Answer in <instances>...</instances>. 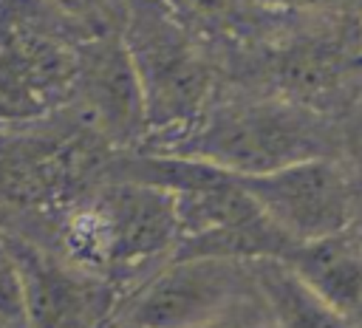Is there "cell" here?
Segmentation results:
<instances>
[{
	"label": "cell",
	"instance_id": "9",
	"mask_svg": "<svg viewBox=\"0 0 362 328\" xmlns=\"http://www.w3.org/2000/svg\"><path fill=\"white\" fill-rule=\"evenodd\" d=\"M198 328H274V320L257 291V286L252 291H246L243 297H238L229 308H223L218 317L206 320Z\"/></svg>",
	"mask_w": 362,
	"mask_h": 328
},
{
	"label": "cell",
	"instance_id": "3",
	"mask_svg": "<svg viewBox=\"0 0 362 328\" xmlns=\"http://www.w3.org/2000/svg\"><path fill=\"white\" fill-rule=\"evenodd\" d=\"M255 288L252 260L173 254L119 303L122 328H198Z\"/></svg>",
	"mask_w": 362,
	"mask_h": 328
},
{
	"label": "cell",
	"instance_id": "12",
	"mask_svg": "<svg viewBox=\"0 0 362 328\" xmlns=\"http://www.w3.org/2000/svg\"><path fill=\"white\" fill-rule=\"evenodd\" d=\"M0 328H17V325H11L8 320H3V317H0Z\"/></svg>",
	"mask_w": 362,
	"mask_h": 328
},
{
	"label": "cell",
	"instance_id": "1",
	"mask_svg": "<svg viewBox=\"0 0 362 328\" xmlns=\"http://www.w3.org/2000/svg\"><path fill=\"white\" fill-rule=\"evenodd\" d=\"M184 240V221L173 189L113 175L88 209L68 226V260L90 271L139 269L156 257H173Z\"/></svg>",
	"mask_w": 362,
	"mask_h": 328
},
{
	"label": "cell",
	"instance_id": "2",
	"mask_svg": "<svg viewBox=\"0 0 362 328\" xmlns=\"http://www.w3.org/2000/svg\"><path fill=\"white\" fill-rule=\"evenodd\" d=\"M178 153L240 175H257L325 158L331 156V141L322 119L303 105L263 99L218 107Z\"/></svg>",
	"mask_w": 362,
	"mask_h": 328
},
{
	"label": "cell",
	"instance_id": "5",
	"mask_svg": "<svg viewBox=\"0 0 362 328\" xmlns=\"http://www.w3.org/2000/svg\"><path fill=\"white\" fill-rule=\"evenodd\" d=\"M8 246L23 277L25 328H99L116 314V291L105 274L28 243Z\"/></svg>",
	"mask_w": 362,
	"mask_h": 328
},
{
	"label": "cell",
	"instance_id": "11",
	"mask_svg": "<svg viewBox=\"0 0 362 328\" xmlns=\"http://www.w3.org/2000/svg\"><path fill=\"white\" fill-rule=\"evenodd\" d=\"M351 144H354L356 161L362 164V105L354 110V122H351Z\"/></svg>",
	"mask_w": 362,
	"mask_h": 328
},
{
	"label": "cell",
	"instance_id": "10",
	"mask_svg": "<svg viewBox=\"0 0 362 328\" xmlns=\"http://www.w3.org/2000/svg\"><path fill=\"white\" fill-rule=\"evenodd\" d=\"M54 3L74 14H96L102 8V0H54Z\"/></svg>",
	"mask_w": 362,
	"mask_h": 328
},
{
	"label": "cell",
	"instance_id": "6",
	"mask_svg": "<svg viewBox=\"0 0 362 328\" xmlns=\"http://www.w3.org/2000/svg\"><path fill=\"white\" fill-rule=\"evenodd\" d=\"M130 57L141 82L147 116H158L161 122L192 116L206 90V74L195 54L187 51L167 25H150L130 45Z\"/></svg>",
	"mask_w": 362,
	"mask_h": 328
},
{
	"label": "cell",
	"instance_id": "4",
	"mask_svg": "<svg viewBox=\"0 0 362 328\" xmlns=\"http://www.w3.org/2000/svg\"><path fill=\"white\" fill-rule=\"evenodd\" d=\"M240 178L263 212L294 243L351 229L362 201L356 181L331 156Z\"/></svg>",
	"mask_w": 362,
	"mask_h": 328
},
{
	"label": "cell",
	"instance_id": "8",
	"mask_svg": "<svg viewBox=\"0 0 362 328\" xmlns=\"http://www.w3.org/2000/svg\"><path fill=\"white\" fill-rule=\"evenodd\" d=\"M252 271L274 328H354L351 320L317 294L286 260L257 257L252 260Z\"/></svg>",
	"mask_w": 362,
	"mask_h": 328
},
{
	"label": "cell",
	"instance_id": "7",
	"mask_svg": "<svg viewBox=\"0 0 362 328\" xmlns=\"http://www.w3.org/2000/svg\"><path fill=\"white\" fill-rule=\"evenodd\" d=\"M280 260H286L351 322L362 314V238L351 235V229L317 240H300Z\"/></svg>",
	"mask_w": 362,
	"mask_h": 328
}]
</instances>
